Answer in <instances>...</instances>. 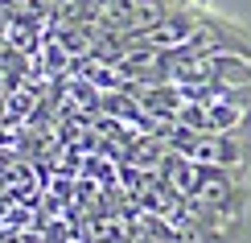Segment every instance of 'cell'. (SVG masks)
Returning <instances> with one entry per match:
<instances>
[{"label": "cell", "mask_w": 251, "mask_h": 243, "mask_svg": "<svg viewBox=\"0 0 251 243\" xmlns=\"http://www.w3.org/2000/svg\"><path fill=\"white\" fill-rule=\"evenodd\" d=\"M156 140L173 157L194 161L202 169H218V173H231V177H243L251 169V136H202L169 124V128H161Z\"/></svg>", "instance_id": "obj_1"}, {"label": "cell", "mask_w": 251, "mask_h": 243, "mask_svg": "<svg viewBox=\"0 0 251 243\" xmlns=\"http://www.w3.org/2000/svg\"><path fill=\"white\" fill-rule=\"evenodd\" d=\"M111 70L120 75L124 87H165L169 82V54L149 46H128Z\"/></svg>", "instance_id": "obj_2"}, {"label": "cell", "mask_w": 251, "mask_h": 243, "mask_svg": "<svg viewBox=\"0 0 251 243\" xmlns=\"http://www.w3.org/2000/svg\"><path fill=\"white\" fill-rule=\"evenodd\" d=\"M70 66H75V58H70L66 50H62L58 41L50 37V41H46V70H50V75H66Z\"/></svg>", "instance_id": "obj_3"}]
</instances>
